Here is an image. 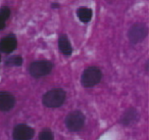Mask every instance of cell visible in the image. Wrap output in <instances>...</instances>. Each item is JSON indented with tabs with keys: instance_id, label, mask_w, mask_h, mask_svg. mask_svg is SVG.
<instances>
[{
	"instance_id": "6da1fadb",
	"label": "cell",
	"mask_w": 149,
	"mask_h": 140,
	"mask_svg": "<svg viewBox=\"0 0 149 140\" xmlns=\"http://www.w3.org/2000/svg\"><path fill=\"white\" fill-rule=\"evenodd\" d=\"M65 100V92L62 89L56 88L48 91L43 96V103L47 107H59Z\"/></svg>"
},
{
	"instance_id": "7a4b0ae2",
	"label": "cell",
	"mask_w": 149,
	"mask_h": 140,
	"mask_svg": "<svg viewBox=\"0 0 149 140\" xmlns=\"http://www.w3.org/2000/svg\"><path fill=\"white\" fill-rule=\"evenodd\" d=\"M102 77V73L96 66H90V68L86 69L82 74L81 83L84 87H93L96 84L100 82Z\"/></svg>"
},
{
	"instance_id": "3957f363",
	"label": "cell",
	"mask_w": 149,
	"mask_h": 140,
	"mask_svg": "<svg viewBox=\"0 0 149 140\" xmlns=\"http://www.w3.org/2000/svg\"><path fill=\"white\" fill-rule=\"evenodd\" d=\"M53 64L48 60H38L34 62L30 66V74L35 78H41L43 76L48 75L52 71Z\"/></svg>"
},
{
	"instance_id": "277c9868",
	"label": "cell",
	"mask_w": 149,
	"mask_h": 140,
	"mask_svg": "<svg viewBox=\"0 0 149 140\" xmlns=\"http://www.w3.org/2000/svg\"><path fill=\"white\" fill-rule=\"evenodd\" d=\"M85 123V117L79 111H72L70 115H68L65 119V125L68 129L70 131H79L83 128Z\"/></svg>"
},
{
	"instance_id": "5b68a950",
	"label": "cell",
	"mask_w": 149,
	"mask_h": 140,
	"mask_svg": "<svg viewBox=\"0 0 149 140\" xmlns=\"http://www.w3.org/2000/svg\"><path fill=\"white\" fill-rule=\"evenodd\" d=\"M13 137L15 140H31L34 137V130L25 124H19L13 129Z\"/></svg>"
},
{
	"instance_id": "8992f818",
	"label": "cell",
	"mask_w": 149,
	"mask_h": 140,
	"mask_svg": "<svg viewBox=\"0 0 149 140\" xmlns=\"http://www.w3.org/2000/svg\"><path fill=\"white\" fill-rule=\"evenodd\" d=\"M147 36V28L142 24H136L129 31V39L131 43L137 44Z\"/></svg>"
},
{
	"instance_id": "52a82bcc",
	"label": "cell",
	"mask_w": 149,
	"mask_h": 140,
	"mask_svg": "<svg viewBox=\"0 0 149 140\" xmlns=\"http://www.w3.org/2000/svg\"><path fill=\"white\" fill-rule=\"evenodd\" d=\"M15 99L13 94L8 92H0V111H8L15 106Z\"/></svg>"
},
{
	"instance_id": "ba28073f",
	"label": "cell",
	"mask_w": 149,
	"mask_h": 140,
	"mask_svg": "<svg viewBox=\"0 0 149 140\" xmlns=\"http://www.w3.org/2000/svg\"><path fill=\"white\" fill-rule=\"evenodd\" d=\"M17 39L13 35H8L0 41V51L4 53H10L17 48Z\"/></svg>"
},
{
	"instance_id": "9c48e42d",
	"label": "cell",
	"mask_w": 149,
	"mask_h": 140,
	"mask_svg": "<svg viewBox=\"0 0 149 140\" xmlns=\"http://www.w3.org/2000/svg\"><path fill=\"white\" fill-rule=\"evenodd\" d=\"M58 47H59L60 51H61L62 54H64V55L68 56L72 54V48L70 43V40L68 39L66 36H64V35L60 36L59 40H58Z\"/></svg>"
},
{
	"instance_id": "30bf717a",
	"label": "cell",
	"mask_w": 149,
	"mask_h": 140,
	"mask_svg": "<svg viewBox=\"0 0 149 140\" xmlns=\"http://www.w3.org/2000/svg\"><path fill=\"white\" fill-rule=\"evenodd\" d=\"M138 118V113L134 108H130L129 111H127L126 113L123 115L122 119H120V123L125 126H129L132 123H134Z\"/></svg>"
},
{
	"instance_id": "8fae6325",
	"label": "cell",
	"mask_w": 149,
	"mask_h": 140,
	"mask_svg": "<svg viewBox=\"0 0 149 140\" xmlns=\"http://www.w3.org/2000/svg\"><path fill=\"white\" fill-rule=\"evenodd\" d=\"M77 15L81 22L88 23L92 19V10L87 7H80L77 10Z\"/></svg>"
},
{
	"instance_id": "7c38bea8",
	"label": "cell",
	"mask_w": 149,
	"mask_h": 140,
	"mask_svg": "<svg viewBox=\"0 0 149 140\" xmlns=\"http://www.w3.org/2000/svg\"><path fill=\"white\" fill-rule=\"evenodd\" d=\"M22 64H23V58L19 55L11 56L6 60V64L8 66H22Z\"/></svg>"
},
{
	"instance_id": "4fadbf2b",
	"label": "cell",
	"mask_w": 149,
	"mask_h": 140,
	"mask_svg": "<svg viewBox=\"0 0 149 140\" xmlns=\"http://www.w3.org/2000/svg\"><path fill=\"white\" fill-rule=\"evenodd\" d=\"M39 140H53V134L49 130H43L39 135Z\"/></svg>"
},
{
	"instance_id": "5bb4252c",
	"label": "cell",
	"mask_w": 149,
	"mask_h": 140,
	"mask_svg": "<svg viewBox=\"0 0 149 140\" xmlns=\"http://www.w3.org/2000/svg\"><path fill=\"white\" fill-rule=\"evenodd\" d=\"M10 15V10L7 7H2L0 9V21L5 22Z\"/></svg>"
},
{
	"instance_id": "9a60e30c",
	"label": "cell",
	"mask_w": 149,
	"mask_h": 140,
	"mask_svg": "<svg viewBox=\"0 0 149 140\" xmlns=\"http://www.w3.org/2000/svg\"><path fill=\"white\" fill-rule=\"evenodd\" d=\"M4 27H5V23H4V22H2V21H0V30L4 29Z\"/></svg>"
},
{
	"instance_id": "2e32d148",
	"label": "cell",
	"mask_w": 149,
	"mask_h": 140,
	"mask_svg": "<svg viewBox=\"0 0 149 140\" xmlns=\"http://www.w3.org/2000/svg\"><path fill=\"white\" fill-rule=\"evenodd\" d=\"M52 7H54V8H55V7H59V5L55 4V3H54V4H52Z\"/></svg>"
},
{
	"instance_id": "e0dca14e",
	"label": "cell",
	"mask_w": 149,
	"mask_h": 140,
	"mask_svg": "<svg viewBox=\"0 0 149 140\" xmlns=\"http://www.w3.org/2000/svg\"><path fill=\"white\" fill-rule=\"evenodd\" d=\"M0 60H1V55H0Z\"/></svg>"
}]
</instances>
